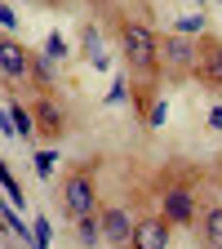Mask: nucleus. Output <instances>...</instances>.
Here are the masks:
<instances>
[{
  "mask_svg": "<svg viewBox=\"0 0 222 249\" xmlns=\"http://www.w3.org/2000/svg\"><path fill=\"white\" fill-rule=\"evenodd\" d=\"M116 45H120V58L138 80H160V31L142 18H120L116 22Z\"/></svg>",
  "mask_w": 222,
  "mask_h": 249,
  "instance_id": "nucleus-1",
  "label": "nucleus"
},
{
  "mask_svg": "<svg viewBox=\"0 0 222 249\" xmlns=\"http://www.w3.org/2000/svg\"><path fill=\"white\" fill-rule=\"evenodd\" d=\"M155 209H160L173 227H196V223H200V192H196V178L160 174V187H155Z\"/></svg>",
  "mask_w": 222,
  "mask_h": 249,
  "instance_id": "nucleus-2",
  "label": "nucleus"
},
{
  "mask_svg": "<svg viewBox=\"0 0 222 249\" xmlns=\"http://www.w3.org/2000/svg\"><path fill=\"white\" fill-rule=\"evenodd\" d=\"M102 200H98V165H71L67 178H62V213L67 223H80V218L98 213Z\"/></svg>",
  "mask_w": 222,
  "mask_h": 249,
  "instance_id": "nucleus-3",
  "label": "nucleus"
},
{
  "mask_svg": "<svg viewBox=\"0 0 222 249\" xmlns=\"http://www.w3.org/2000/svg\"><path fill=\"white\" fill-rule=\"evenodd\" d=\"M200 67V40L196 36H160V71L173 80L196 76Z\"/></svg>",
  "mask_w": 222,
  "mask_h": 249,
  "instance_id": "nucleus-4",
  "label": "nucleus"
},
{
  "mask_svg": "<svg viewBox=\"0 0 222 249\" xmlns=\"http://www.w3.org/2000/svg\"><path fill=\"white\" fill-rule=\"evenodd\" d=\"M169 245H173V223H169V218L160 209L138 213L134 236H129V249H169Z\"/></svg>",
  "mask_w": 222,
  "mask_h": 249,
  "instance_id": "nucleus-5",
  "label": "nucleus"
},
{
  "mask_svg": "<svg viewBox=\"0 0 222 249\" xmlns=\"http://www.w3.org/2000/svg\"><path fill=\"white\" fill-rule=\"evenodd\" d=\"M31 116H36V138L58 142L62 134H67V111H62V98H53L49 89L31 103Z\"/></svg>",
  "mask_w": 222,
  "mask_h": 249,
  "instance_id": "nucleus-6",
  "label": "nucleus"
},
{
  "mask_svg": "<svg viewBox=\"0 0 222 249\" xmlns=\"http://www.w3.org/2000/svg\"><path fill=\"white\" fill-rule=\"evenodd\" d=\"M31 62H36V53L22 40H14V31H0V76L5 80H31Z\"/></svg>",
  "mask_w": 222,
  "mask_h": 249,
  "instance_id": "nucleus-7",
  "label": "nucleus"
},
{
  "mask_svg": "<svg viewBox=\"0 0 222 249\" xmlns=\"http://www.w3.org/2000/svg\"><path fill=\"white\" fill-rule=\"evenodd\" d=\"M98 223H102V240H111L116 249H129V236H134V223H138V218L124 209V205H102L98 209Z\"/></svg>",
  "mask_w": 222,
  "mask_h": 249,
  "instance_id": "nucleus-8",
  "label": "nucleus"
},
{
  "mask_svg": "<svg viewBox=\"0 0 222 249\" xmlns=\"http://www.w3.org/2000/svg\"><path fill=\"white\" fill-rule=\"evenodd\" d=\"M196 80L209 85L213 93H222V36H200V67H196Z\"/></svg>",
  "mask_w": 222,
  "mask_h": 249,
  "instance_id": "nucleus-9",
  "label": "nucleus"
},
{
  "mask_svg": "<svg viewBox=\"0 0 222 249\" xmlns=\"http://www.w3.org/2000/svg\"><path fill=\"white\" fill-rule=\"evenodd\" d=\"M196 231H200V245H205V249H222V200H213V205L200 213Z\"/></svg>",
  "mask_w": 222,
  "mask_h": 249,
  "instance_id": "nucleus-10",
  "label": "nucleus"
},
{
  "mask_svg": "<svg viewBox=\"0 0 222 249\" xmlns=\"http://www.w3.org/2000/svg\"><path fill=\"white\" fill-rule=\"evenodd\" d=\"M80 49H85V58H93V62H107V58H102V31H98V27H85V31H80Z\"/></svg>",
  "mask_w": 222,
  "mask_h": 249,
  "instance_id": "nucleus-11",
  "label": "nucleus"
},
{
  "mask_svg": "<svg viewBox=\"0 0 222 249\" xmlns=\"http://www.w3.org/2000/svg\"><path fill=\"white\" fill-rule=\"evenodd\" d=\"M76 236H80V245H93V240H102V223H98V213L80 218V223H76Z\"/></svg>",
  "mask_w": 222,
  "mask_h": 249,
  "instance_id": "nucleus-12",
  "label": "nucleus"
},
{
  "mask_svg": "<svg viewBox=\"0 0 222 249\" xmlns=\"http://www.w3.org/2000/svg\"><path fill=\"white\" fill-rule=\"evenodd\" d=\"M0 27H5V31H14V14H9L5 5H0Z\"/></svg>",
  "mask_w": 222,
  "mask_h": 249,
  "instance_id": "nucleus-13",
  "label": "nucleus"
},
{
  "mask_svg": "<svg viewBox=\"0 0 222 249\" xmlns=\"http://www.w3.org/2000/svg\"><path fill=\"white\" fill-rule=\"evenodd\" d=\"M213 182L222 187V156H218V160H213Z\"/></svg>",
  "mask_w": 222,
  "mask_h": 249,
  "instance_id": "nucleus-14",
  "label": "nucleus"
}]
</instances>
